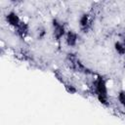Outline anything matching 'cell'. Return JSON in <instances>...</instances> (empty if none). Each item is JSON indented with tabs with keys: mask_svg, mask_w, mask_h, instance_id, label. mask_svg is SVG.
<instances>
[{
	"mask_svg": "<svg viewBox=\"0 0 125 125\" xmlns=\"http://www.w3.org/2000/svg\"><path fill=\"white\" fill-rule=\"evenodd\" d=\"M117 100H118L119 104L125 107V91H124V90H122V91H120V92L118 93V95H117Z\"/></svg>",
	"mask_w": 125,
	"mask_h": 125,
	"instance_id": "7",
	"label": "cell"
},
{
	"mask_svg": "<svg viewBox=\"0 0 125 125\" xmlns=\"http://www.w3.org/2000/svg\"><path fill=\"white\" fill-rule=\"evenodd\" d=\"M65 43L69 47H75L78 42V34L73 30H68L65 33Z\"/></svg>",
	"mask_w": 125,
	"mask_h": 125,
	"instance_id": "5",
	"label": "cell"
},
{
	"mask_svg": "<svg viewBox=\"0 0 125 125\" xmlns=\"http://www.w3.org/2000/svg\"><path fill=\"white\" fill-rule=\"evenodd\" d=\"M93 18L89 13H84L79 18V27L83 32H87L92 27Z\"/></svg>",
	"mask_w": 125,
	"mask_h": 125,
	"instance_id": "2",
	"label": "cell"
},
{
	"mask_svg": "<svg viewBox=\"0 0 125 125\" xmlns=\"http://www.w3.org/2000/svg\"><path fill=\"white\" fill-rule=\"evenodd\" d=\"M5 19H6V21L8 22V24H10L11 26H13V27H15V28H18V27L21 25V23L22 22L21 20L20 19L19 15H18L16 12H14V11L9 12V13L6 15Z\"/></svg>",
	"mask_w": 125,
	"mask_h": 125,
	"instance_id": "4",
	"label": "cell"
},
{
	"mask_svg": "<svg viewBox=\"0 0 125 125\" xmlns=\"http://www.w3.org/2000/svg\"><path fill=\"white\" fill-rule=\"evenodd\" d=\"M114 49L118 55H120V56L125 55V40L116 41L114 43Z\"/></svg>",
	"mask_w": 125,
	"mask_h": 125,
	"instance_id": "6",
	"label": "cell"
},
{
	"mask_svg": "<svg viewBox=\"0 0 125 125\" xmlns=\"http://www.w3.org/2000/svg\"><path fill=\"white\" fill-rule=\"evenodd\" d=\"M95 91L99 101L105 104L107 102V87L105 80L102 76H99L95 81Z\"/></svg>",
	"mask_w": 125,
	"mask_h": 125,
	"instance_id": "1",
	"label": "cell"
},
{
	"mask_svg": "<svg viewBox=\"0 0 125 125\" xmlns=\"http://www.w3.org/2000/svg\"><path fill=\"white\" fill-rule=\"evenodd\" d=\"M53 33L57 40H61L62 37L65 36L66 33L64 26L57 20H53Z\"/></svg>",
	"mask_w": 125,
	"mask_h": 125,
	"instance_id": "3",
	"label": "cell"
}]
</instances>
